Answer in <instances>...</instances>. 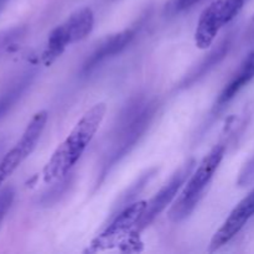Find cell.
I'll use <instances>...</instances> for the list:
<instances>
[{
    "label": "cell",
    "instance_id": "obj_1",
    "mask_svg": "<svg viewBox=\"0 0 254 254\" xmlns=\"http://www.w3.org/2000/svg\"><path fill=\"white\" fill-rule=\"evenodd\" d=\"M106 103H97L83 114L67 138L57 146L44 168L45 183L64 179L84 153L106 116Z\"/></svg>",
    "mask_w": 254,
    "mask_h": 254
},
{
    "label": "cell",
    "instance_id": "obj_14",
    "mask_svg": "<svg viewBox=\"0 0 254 254\" xmlns=\"http://www.w3.org/2000/svg\"><path fill=\"white\" fill-rule=\"evenodd\" d=\"M14 197L15 191L12 188H5L4 190L0 191V226L14 202Z\"/></svg>",
    "mask_w": 254,
    "mask_h": 254
},
{
    "label": "cell",
    "instance_id": "obj_8",
    "mask_svg": "<svg viewBox=\"0 0 254 254\" xmlns=\"http://www.w3.org/2000/svg\"><path fill=\"white\" fill-rule=\"evenodd\" d=\"M146 207V201H138L127 206L116 216L111 225L93 241V251L108 250L121 242L127 235L135 231L136 223L140 220L144 210Z\"/></svg>",
    "mask_w": 254,
    "mask_h": 254
},
{
    "label": "cell",
    "instance_id": "obj_2",
    "mask_svg": "<svg viewBox=\"0 0 254 254\" xmlns=\"http://www.w3.org/2000/svg\"><path fill=\"white\" fill-rule=\"evenodd\" d=\"M155 103L149 99L133 102L122 114L114 131L113 143L103 165L104 174L129 153L146 130L155 113Z\"/></svg>",
    "mask_w": 254,
    "mask_h": 254
},
{
    "label": "cell",
    "instance_id": "obj_19",
    "mask_svg": "<svg viewBox=\"0 0 254 254\" xmlns=\"http://www.w3.org/2000/svg\"><path fill=\"white\" fill-rule=\"evenodd\" d=\"M253 21H254V16H253Z\"/></svg>",
    "mask_w": 254,
    "mask_h": 254
},
{
    "label": "cell",
    "instance_id": "obj_13",
    "mask_svg": "<svg viewBox=\"0 0 254 254\" xmlns=\"http://www.w3.org/2000/svg\"><path fill=\"white\" fill-rule=\"evenodd\" d=\"M230 47H231V39L230 37H227V39H225L223 41H221V44L218 45L213 51H211L210 55H208V56L206 57V59L203 60V61L196 67V68H193L192 71H191L190 73L183 79L181 86L189 87L190 84L195 83L196 81H198L201 77L205 76L206 73H208L213 67L217 66V64L225 59V56L227 55Z\"/></svg>",
    "mask_w": 254,
    "mask_h": 254
},
{
    "label": "cell",
    "instance_id": "obj_17",
    "mask_svg": "<svg viewBox=\"0 0 254 254\" xmlns=\"http://www.w3.org/2000/svg\"><path fill=\"white\" fill-rule=\"evenodd\" d=\"M253 180H254V158L245 166V169L242 170V173H241L240 175V179H238V184H240L241 186H245Z\"/></svg>",
    "mask_w": 254,
    "mask_h": 254
},
{
    "label": "cell",
    "instance_id": "obj_10",
    "mask_svg": "<svg viewBox=\"0 0 254 254\" xmlns=\"http://www.w3.org/2000/svg\"><path fill=\"white\" fill-rule=\"evenodd\" d=\"M135 29H127L118 32V34L107 37V39L94 50V52L87 59V61L84 62L83 72L88 73L92 69L97 68L98 64H101L102 62L107 61L108 59H112V57H114L116 55L121 54L123 50H126L127 47L130 45V42L133 41L134 37H135Z\"/></svg>",
    "mask_w": 254,
    "mask_h": 254
},
{
    "label": "cell",
    "instance_id": "obj_12",
    "mask_svg": "<svg viewBox=\"0 0 254 254\" xmlns=\"http://www.w3.org/2000/svg\"><path fill=\"white\" fill-rule=\"evenodd\" d=\"M35 72L27 71L22 73L15 82H12L5 91L0 93V121L10 112V109L17 103L22 94L26 92L34 79Z\"/></svg>",
    "mask_w": 254,
    "mask_h": 254
},
{
    "label": "cell",
    "instance_id": "obj_5",
    "mask_svg": "<svg viewBox=\"0 0 254 254\" xmlns=\"http://www.w3.org/2000/svg\"><path fill=\"white\" fill-rule=\"evenodd\" d=\"M247 0H215L202 11L195 30V45L208 49L225 25L235 19Z\"/></svg>",
    "mask_w": 254,
    "mask_h": 254
},
{
    "label": "cell",
    "instance_id": "obj_9",
    "mask_svg": "<svg viewBox=\"0 0 254 254\" xmlns=\"http://www.w3.org/2000/svg\"><path fill=\"white\" fill-rule=\"evenodd\" d=\"M254 216V189L236 206L230 213L220 230L215 233L210 243V251L220 250L225 245H227L241 230L246 226V223Z\"/></svg>",
    "mask_w": 254,
    "mask_h": 254
},
{
    "label": "cell",
    "instance_id": "obj_16",
    "mask_svg": "<svg viewBox=\"0 0 254 254\" xmlns=\"http://www.w3.org/2000/svg\"><path fill=\"white\" fill-rule=\"evenodd\" d=\"M20 34H21L20 29H11L7 30V31L0 32V55L4 54L19 39Z\"/></svg>",
    "mask_w": 254,
    "mask_h": 254
},
{
    "label": "cell",
    "instance_id": "obj_3",
    "mask_svg": "<svg viewBox=\"0 0 254 254\" xmlns=\"http://www.w3.org/2000/svg\"><path fill=\"white\" fill-rule=\"evenodd\" d=\"M225 145L218 144L210 150V153L202 159L198 166L193 169L190 180L185 184L183 191L174 205L169 210L168 217L171 222H180L191 215L201 197L205 193L206 188L212 180L213 175L217 171L223 156H225Z\"/></svg>",
    "mask_w": 254,
    "mask_h": 254
},
{
    "label": "cell",
    "instance_id": "obj_7",
    "mask_svg": "<svg viewBox=\"0 0 254 254\" xmlns=\"http://www.w3.org/2000/svg\"><path fill=\"white\" fill-rule=\"evenodd\" d=\"M196 161L193 159L186 161L183 166L178 169L175 174L170 178V180L153 196L149 201H146V207L144 210L143 215H141L140 220L136 223L135 231L134 235L140 233L168 207L171 203V201L176 197L179 190L185 185L186 180L189 176L192 174L193 169H195Z\"/></svg>",
    "mask_w": 254,
    "mask_h": 254
},
{
    "label": "cell",
    "instance_id": "obj_6",
    "mask_svg": "<svg viewBox=\"0 0 254 254\" xmlns=\"http://www.w3.org/2000/svg\"><path fill=\"white\" fill-rule=\"evenodd\" d=\"M47 118H49V113L46 111L37 112L27 124L21 138L15 144L14 148L10 149L0 159V186L36 148L40 136L47 123Z\"/></svg>",
    "mask_w": 254,
    "mask_h": 254
},
{
    "label": "cell",
    "instance_id": "obj_11",
    "mask_svg": "<svg viewBox=\"0 0 254 254\" xmlns=\"http://www.w3.org/2000/svg\"><path fill=\"white\" fill-rule=\"evenodd\" d=\"M254 78V47L248 52V55L246 56V59L243 60L242 64H240L238 69L236 71V73L233 74V77L231 78V81L228 82L225 86V88L222 89V92L218 96L217 101H216L215 109H221L228 103V102L232 101L236 97V94L241 91L242 88H245L248 83Z\"/></svg>",
    "mask_w": 254,
    "mask_h": 254
},
{
    "label": "cell",
    "instance_id": "obj_18",
    "mask_svg": "<svg viewBox=\"0 0 254 254\" xmlns=\"http://www.w3.org/2000/svg\"><path fill=\"white\" fill-rule=\"evenodd\" d=\"M6 1H7V0H0V12H1V10L4 9V6H5V4H6Z\"/></svg>",
    "mask_w": 254,
    "mask_h": 254
},
{
    "label": "cell",
    "instance_id": "obj_4",
    "mask_svg": "<svg viewBox=\"0 0 254 254\" xmlns=\"http://www.w3.org/2000/svg\"><path fill=\"white\" fill-rule=\"evenodd\" d=\"M93 25L94 14L89 7L84 6L72 12L49 35L44 52V60L46 64H51L66 50L67 46L86 39L93 30Z\"/></svg>",
    "mask_w": 254,
    "mask_h": 254
},
{
    "label": "cell",
    "instance_id": "obj_15",
    "mask_svg": "<svg viewBox=\"0 0 254 254\" xmlns=\"http://www.w3.org/2000/svg\"><path fill=\"white\" fill-rule=\"evenodd\" d=\"M200 1H202V0H169L165 6V12L169 15L179 14L184 10L190 9Z\"/></svg>",
    "mask_w": 254,
    "mask_h": 254
}]
</instances>
